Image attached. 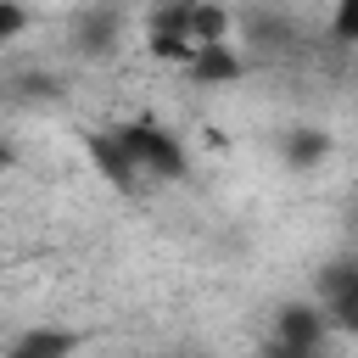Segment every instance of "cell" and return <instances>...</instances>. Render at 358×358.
Wrapping results in <instances>:
<instances>
[{
	"label": "cell",
	"instance_id": "obj_1",
	"mask_svg": "<svg viewBox=\"0 0 358 358\" xmlns=\"http://www.w3.org/2000/svg\"><path fill=\"white\" fill-rule=\"evenodd\" d=\"M229 11L224 0H162L151 17H145V50L157 62H173L179 73L207 56L213 45H229Z\"/></svg>",
	"mask_w": 358,
	"mask_h": 358
},
{
	"label": "cell",
	"instance_id": "obj_2",
	"mask_svg": "<svg viewBox=\"0 0 358 358\" xmlns=\"http://www.w3.org/2000/svg\"><path fill=\"white\" fill-rule=\"evenodd\" d=\"M319 308L336 330H358V263H330L319 274Z\"/></svg>",
	"mask_w": 358,
	"mask_h": 358
},
{
	"label": "cell",
	"instance_id": "obj_3",
	"mask_svg": "<svg viewBox=\"0 0 358 358\" xmlns=\"http://www.w3.org/2000/svg\"><path fill=\"white\" fill-rule=\"evenodd\" d=\"M324 330H330V313L313 302H291V308H280V347H291V352H313L319 341H324Z\"/></svg>",
	"mask_w": 358,
	"mask_h": 358
},
{
	"label": "cell",
	"instance_id": "obj_4",
	"mask_svg": "<svg viewBox=\"0 0 358 358\" xmlns=\"http://www.w3.org/2000/svg\"><path fill=\"white\" fill-rule=\"evenodd\" d=\"M78 347H84V336H73V330H22L6 341V358H67Z\"/></svg>",
	"mask_w": 358,
	"mask_h": 358
},
{
	"label": "cell",
	"instance_id": "obj_5",
	"mask_svg": "<svg viewBox=\"0 0 358 358\" xmlns=\"http://www.w3.org/2000/svg\"><path fill=\"white\" fill-rule=\"evenodd\" d=\"M235 73H241L235 45H213L207 56H196V62L185 67V78H196V84H224V78H235Z\"/></svg>",
	"mask_w": 358,
	"mask_h": 358
},
{
	"label": "cell",
	"instance_id": "obj_6",
	"mask_svg": "<svg viewBox=\"0 0 358 358\" xmlns=\"http://www.w3.org/2000/svg\"><path fill=\"white\" fill-rule=\"evenodd\" d=\"M330 39L358 50V0H330Z\"/></svg>",
	"mask_w": 358,
	"mask_h": 358
},
{
	"label": "cell",
	"instance_id": "obj_7",
	"mask_svg": "<svg viewBox=\"0 0 358 358\" xmlns=\"http://www.w3.org/2000/svg\"><path fill=\"white\" fill-rule=\"evenodd\" d=\"M22 22H28V17H22V6H17V0H6V6H0V39L11 45V39L22 34Z\"/></svg>",
	"mask_w": 358,
	"mask_h": 358
}]
</instances>
